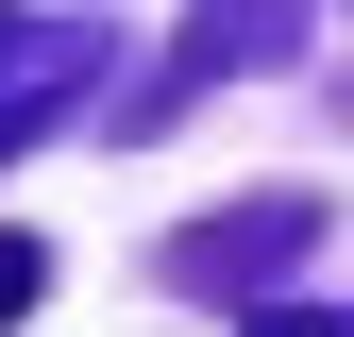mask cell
Instances as JSON below:
<instances>
[{"mask_svg": "<svg viewBox=\"0 0 354 337\" xmlns=\"http://www.w3.org/2000/svg\"><path fill=\"white\" fill-rule=\"evenodd\" d=\"M17 287H34V253H17V236H0V304H17Z\"/></svg>", "mask_w": 354, "mask_h": 337, "instance_id": "1", "label": "cell"}]
</instances>
